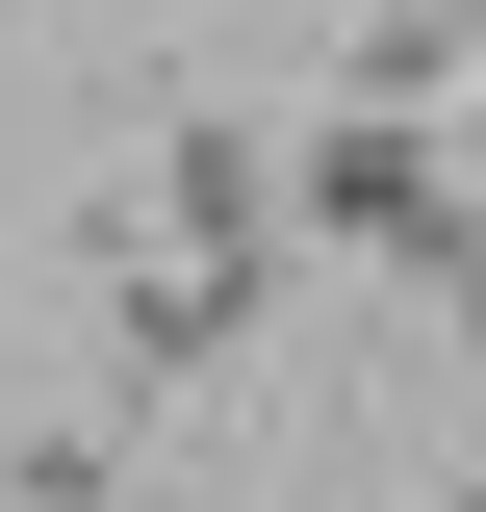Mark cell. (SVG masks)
Returning <instances> with one entry per match:
<instances>
[{"label":"cell","instance_id":"cell-1","mask_svg":"<svg viewBox=\"0 0 486 512\" xmlns=\"http://www.w3.org/2000/svg\"><path fill=\"white\" fill-rule=\"evenodd\" d=\"M282 231H333V256H384V282H461V180H435V154H410V128H307V154H282Z\"/></svg>","mask_w":486,"mask_h":512},{"label":"cell","instance_id":"cell-2","mask_svg":"<svg viewBox=\"0 0 486 512\" xmlns=\"http://www.w3.org/2000/svg\"><path fill=\"white\" fill-rule=\"evenodd\" d=\"M0 512H128V436L103 410H0Z\"/></svg>","mask_w":486,"mask_h":512}]
</instances>
